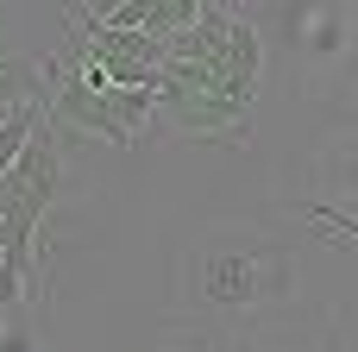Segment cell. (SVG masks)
I'll return each mask as SVG.
<instances>
[{"instance_id": "cell-4", "label": "cell", "mask_w": 358, "mask_h": 352, "mask_svg": "<svg viewBox=\"0 0 358 352\" xmlns=\"http://www.w3.org/2000/svg\"><path fill=\"white\" fill-rule=\"evenodd\" d=\"M31 94H44L38 69H31V63H19V57H0V113H6V107H19V101H31Z\"/></svg>"}, {"instance_id": "cell-5", "label": "cell", "mask_w": 358, "mask_h": 352, "mask_svg": "<svg viewBox=\"0 0 358 352\" xmlns=\"http://www.w3.org/2000/svg\"><path fill=\"white\" fill-rule=\"evenodd\" d=\"M201 6H208V0H157V6H151V25H145V31H151V38H170V31H182V25H189Z\"/></svg>"}, {"instance_id": "cell-7", "label": "cell", "mask_w": 358, "mask_h": 352, "mask_svg": "<svg viewBox=\"0 0 358 352\" xmlns=\"http://www.w3.org/2000/svg\"><path fill=\"white\" fill-rule=\"evenodd\" d=\"M327 352H340V346H327Z\"/></svg>"}, {"instance_id": "cell-3", "label": "cell", "mask_w": 358, "mask_h": 352, "mask_svg": "<svg viewBox=\"0 0 358 352\" xmlns=\"http://www.w3.org/2000/svg\"><path fill=\"white\" fill-rule=\"evenodd\" d=\"M151 6H157V0H69L76 19H94V25H132V31L151 25Z\"/></svg>"}, {"instance_id": "cell-2", "label": "cell", "mask_w": 358, "mask_h": 352, "mask_svg": "<svg viewBox=\"0 0 358 352\" xmlns=\"http://www.w3.org/2000/svg\"><path fill=\"white\" fill-rule=\"evenodd\" d=\"M289 290V258L271 239H201L182 258V302L201 315H252Z\"/></svg>"}, {"instance_id": "cell-1", "label": "cell", "mask_w": 358, "mask_h": 352, "mask_svg": "<svg viewBox=\"0 0 358 352\" xmlns=\"http://www.w3.org/2000/svg\"><path fill=\"white\" fill-rule=\"evenodd\" d=\"M38 82H44V113L50 126H69V132H88V139H107V145H138V132L151 126V94L145 88H113L101 82V69L76 50V38L38 63Z\"/></svg>"}, {"instance_id": "cell-6", "label": "cell", "mask_w": 358, "mask_h": 352, "mask_svg": "<svg viewBox=\"0 0 358 352\" xmlns=\"http://www.w3.org/2000/svg\"><path fill=\"white\" fill-rule=\"evenodd\" d=\"M19 296H25V277H19V271H13V265L0 258V309H13Z\"/></svg>"}]
</instances>
